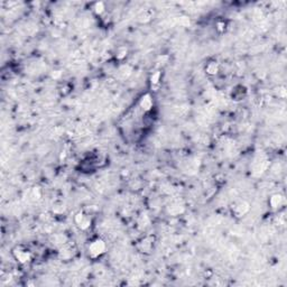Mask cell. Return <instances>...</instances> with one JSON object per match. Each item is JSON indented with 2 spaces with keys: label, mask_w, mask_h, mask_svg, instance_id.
<instances>
[{
  "label": "cell",
  "mask_w": 287,
  "mask_h": 287,
  "mask_svg": "<svg viewBox=\"0 0 287 287\" xmlns=\"http://www.w3.org/2000/svg\"><path fill=\"white\" fill-rule=\"evenodd\" d=\"M106 251V243L104 241L101 239H97L93 242H91V245L89 247V254L93 258H97L100 255H102Z\"/></svg>",
  "instance_id": "cell-1"
},
{
  "label": "cell",
  "mask_w": 287,
  "mask_h": 287,
  "mask_svg": "<svg viewBox=\"0 0 287 287\" xmlns=\"http://www.w3.org/2000/svg\"><path fill=\"white\" fill-rule=\"evenodd\" d=\"M140 107L143 108L145 111H149V110L153 108V100H152V98H150L149 94H146V95H144V97L141 98V100H140Z\"/></svg>",
  "instance_id": "cell-2"
},
{
  "label": "cell",
  "mask_w": 287,
  "mask_h": 287,
  "mask_svg": "<svg viewBox=\"0 0 287 287\" xmlns=\"http://www.w3.org/2000/svg\"><path fill=\"white\" fill-rule=\"evenodd\" d=\"M269 203H270V205H271V208L277 209V208H279V206H280L283 203H284V197H283L280 194H275V195H273V196L270 197Z\"/></svg>",
  "instance_id": "cell-3"
},
{
  "label": "cell",
  "mask_w": 287,
  "mask_h": 287,
  "mask_svg": "<svg viewBox=\"0 0 287 287\" xmlns=\"http://www.w3.org/2000/svg\"><path fill=\"white\" fill-rule=\"evenodd\" d=\"M15 256H16V258H17V260L18 261H20V263H27V261H29V259H30V254L28 252V251H15Z\"/></svg>",
  "instance_id": "cell-4"
},
{
  "label": "cell",
  "mask_w": 287,
  "mask_h": 287,
  "mask_svg": "<svg viewBox=\"0 0 287 287\" xmlns=\"http://www.w3.org/2000/svg\"><path fill=\"white\" fill-rule=\"evenodd\" d=\"M206 72L211 75L217 74V72H218V64H217V63H210V64L206 66Z\"/></svg>",
  "instance_id": "cell-5"
},
{
  "label": "cell",
  "mask_w": 287,
  "mask_h": 287,
  "mask_svg": "<svg viewBox=\"0 0 287 287\" xmlns=\"http://www.w3.org/2000/svg\"><path fill=\"white\" fill-rule=\"evenodd\" d=\"M159 80H161V72L159 71H156L152 78H150V82H152V85H157L159 83Z\"/></svg>",
  "instance_id": "cell-6"
},
{
  "label": "cell",
  "mask_w": 287,
  "mask_h": 287,
  "mask_svg": "<svg viewBox=\"0 0 287 287\" xmlns=\"http://www.w3.org/2000/svg\"><path fill=\"white\" fill-rule=\"evenodd\" d=\"M248 210H249V205L247 203H240L239 205H238V208H237V212H239L242 215V214H245V213L248 212Z\"/></svg>",
  "instance_id": "cell-7"
},
{
  "label": "cell",
  "mask_w": 287,
  "mask_h": 287,
  "mask_svg": "<svg viewBox=\"0 0 287 287\" xmlns=\"http://www.w3.org/2000/svg\"><path fill=\"white\" fill-rule=\"evenodd\" d=\"M90 224H91V221H90V219H88L87 217L84 218V220L82 221V222L79 224V227L82 229V230H87L89 227H90Z\"/></svg>",
  "instance_id": "cell-8"
},
{
  "label": "cell",
  "mask_w": 287,
  "mask_h": 287,
  "mask_svg": "<svg viewBox=\"0 0 287 287\" xmlns=\"http://www.w3.org/2000/svg\"><path fill=\"white\" fill-rule=\"evenodd\" d=\"M94 10H95V13L97 14H102L103 11H104V6H103V4L102 2H98V4H95V6H94Z\"/></svg>",
  "instance_id": "cell-9"
},
{
  "label": "cell",
  "mask_w": 287,
  "mask_h": 287,
  "mask_svg": "<svg viewBox=\"0 0 287 287\" xmlns=\"http://www.w3.org/2000/svg\"><path fill=\"white\" fill-rule=\"evenodd\" d=\"M84 218H85V215H84L83 213H78V214L75 215V222H76V224L79 226L80 223L84 220Z\"/></svg>",
  "instance_id": "cell-10"
},
{
  "label": "cell",
  "mask_w": 287,
  "mask_h": 287,
  "mask_svg": "<svg viewBox=\"0 0 287 287\" xmlns=\"http://www.w3.org/2000/svg\"><path fill=\"white\" fill-rule=\"evenodd\" d=\"M33 193H34V196H36V199H39V197H41V191H39L38 187H35L34 191H33Z\"/></svg>",
  "instance_id": "cell-11"
}]
</instances>
